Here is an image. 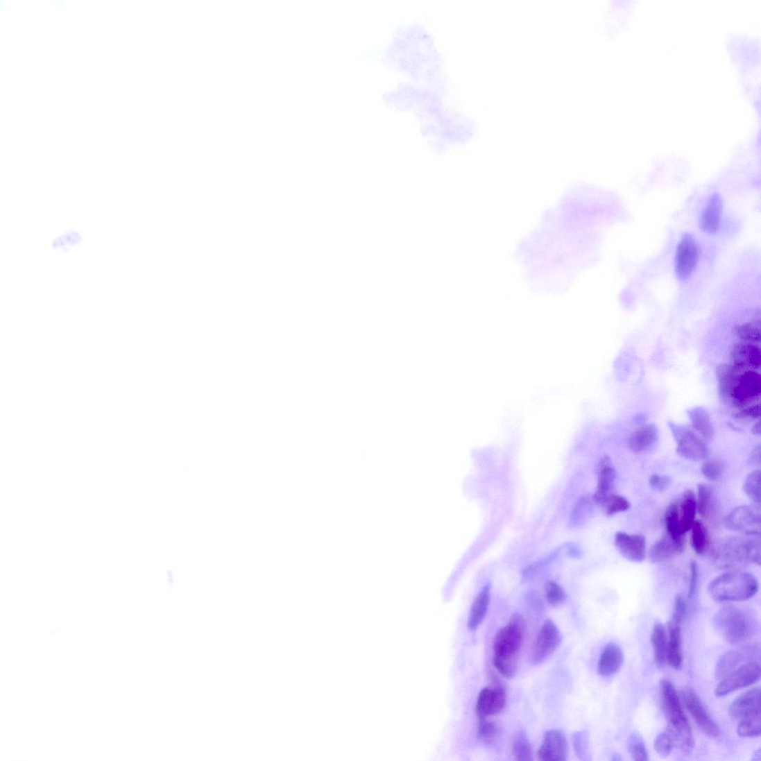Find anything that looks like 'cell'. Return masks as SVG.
Here are the masks:
<instances>
[{
  "label": "cell",
  "mask_w": 761,
  "mask_h": 761,
  "mask_svg": "<svg viewBox=\"0 0 761 761\" xmlns=\"http://www.w3.org/2000/svg\"><path fill=\"white\" fill-rule=\"evenodd\" d=\"M546 595L549 604L557 607L565 603L567 599V594L558 583L548 581L546 585Z\"/></svg>",
  "instance_id": "cell-42"
},
{
  "label": "cell",
  "mask_w": 761,
  "mask_h": 761,
  "mask_svg": "<svg viewBox=\"0 0 761 761\" xmlns=\"http://www.w3.org/2000/svg\"><path fill=\"white\" fill-rule=\"evenodd\" d=\"M479 721L477 728L478 737L482 742L491 744L495 741L498 736V728L493 722L487 720V717H479Z\"/></svg>",
  "instance_id": "cell-41"
},
{
  "label": "cell",
  "mask_w": 761,
  "mask_h": 761,
  "mask_svg": "<svg viewBox=\"0 0 761 761\" xmlns=\"http://www.w3.org/2000/svg\"><path fill=\"white\" fill-rule=\"evenodd\" d=\"M615 543L622 556L630 561L640 563L647 556L646 539L642 535H630L618 531L615 536Z\"/></svg>",
  "instance_id": "cell-15"
},
{
  "label": "cell",
  "mask_w": 761,
  "mask_h": 761,
  "mask_svg": "<svg viewBox=\"0 0 761 761\" xmlns=\"http://www.w3.org/2000/svg\"><path fill=\"white\" fill-rule=\"evenodd\" d=\"M628 748L633 760L645 761L649 760L642 737L638 733H633L628 742Z\"/></svg>",
  "instance_id": "cell-39"
},
{
  "label": "cell",
  "mask_w": 761,
  "mask_h": 761,
  "mask_svg": "<svg viewBox=\"0 0 761 761\" xmlns=\"http://www.w3.org/2000/svg\"><path fill=\"white\" fill-rule=\"evenodd\" d=\"M696 511L699 515L706 519L710 517L713 506V493L710 486L705 484L698 486Z\"/></svg>",
  "instance_id": "cell-34"
},
{
  "label": "cell",
  "mask_w": 761,
  "mask_h": 761,
  "mask_svg": "<svg viewBox=\"0 0 761 761\" xmlns=\"http://www.w3.org/2000/svg\"><path fill=\"white\" fill-rule=\"evenodd\" d=\"M724 211V201L720 194L712 195L700 218L701 230L708 234H716L720 228Z\"/></svg>",
  "instance_id": "cell-18"
},
{
  "label": "cell",
  "mask_w": 761,
  "mask_h": 761,
  "mask_svg": "<svg viewBox=\"0 0 761 761\" xmlns=\"http://www.w3.org/2000/svg\"><path fill=\"white\" fill-rule=\"evenodd\" d=\"M687 611V604L684 597L682 594L677 595L674 602V610L673 614V622L678 624H681L683 620Z\"/></svg>",
  "instance_id": "cell-47"
},
{
  "label": "cell",
  "mask_w": 761,
  "mask_h": 761,
  "mask_svg": "<svg viewBox=\"0 0 761 761\" xmlns=\"http://www.w3.org/2000/svg\"><path fill=\"white\" fill-rule=\"evenodd\" d=\"M601 506L610 516L627 512L631 508V504L627 498L613 493L604 499Z\"/></svg>",
  "instance_id": "cell-36"
},
{
  "label": "cell",
  "mask_w": 761,
  "mask_h": 761,
  "mask_svg": "<svg viewBox=\"0 0 761 761\" xmlns=\"http://www.w3.org/2000/svg\"><path fill=\"white\" fill-rule=\"evenodd\" d=\"M683 698L686 710L706 735L712 737L721 735L720 728L708 715L700 698L693 691L690 689L683 690Z\"/></svg>",
  "instance_id": "cell-12"
},
{
  "label": "cell",
  "mask_w": 761,
  "mask_h": 761,
  "mask_svg": "<svg viewBox=\"0 0 761 761\" xmlns=\"http://www.w3.org/2000/svg\"><path fill=\"white\" fill-rule=\"evenodd\" d=\"M692 546L697 555H703L706 551L710 540L706 527L701 520H695L692 529Z\"/></svg>",
  "instance_id": "cell-33"
},
{
  "label": "cell",
  "mask_w": 761,
  "mask_h": 761,
  "mask_svg": "<svg viewBox=\"0 0 761 761\" xmlns=\"http://www.w3.org/2000/svg\"><path fill=\"white\" fill-rule=\"evenodd\" d=\"M744 490L746 495L758 506H760L761 500L760 469H757V470L748 474L744 482Z\"/></svg>",
  "instance_id": "cell-37"
},
{
  "label": "cell",
  "mask_w": 761,
  "mask_h": 761,
  "mask_svg": "<svg viewBox=\"0 0 761 761\" xmlns=\"http://www.w3.org/2000/svg\"><path fill=\"white\" fill-rule=\"evenodd\" d=\"M490 602V586L484 587L476 597L469 614L468 626L475 631L486 617Z\"/></svg>",
  "instance_id": "cell-25"
},
{
  "label": "cell",
  "mask_w": 761,
  "mask_h": 761,
  "mask_svg": "<svg viewBox=\"0 0 761 761\" xmlns=\"http://www.w3.org/2000/svg\"><path fill=\"white\" fill-rule=\"evenodd\" d=\"M687 414L690 417L694 429L704 439L712 440L715 434V427L710 413L703 407L696 406L687 410Z\"/></svg>",
  "instance_id": "cell-26"
},
{
  "label": "cell",
  "mask_w": 761,
  "mask_h": 761,
  "mask_svg": "<svg viewBox=\"0 0 761 761\" xmlns=\"http://www.w3.org/2000/svg\"><path fill=\"white\" fill-rule=\"evenodd\" d=\"M673 743L668 733H662L656 738L654 747L656 751L663 757L669 756L672 750Z\"/></svg>",
  "instance_id": "cell-44"
},
{
  "label": "cell",
  "mask_w": 761,
  "mask_h": 761,
  "mask_svg": "<svg viewBox=\"0 0 761 761\" xmlns=\"http://www.w3.org/2000/svg\"><path fill=\"white\" fill-rule=\"evenodd\" d=\"M715 623L724 638L731 644L746 641L753 633V624L748 615L735 606H727L717 612Z\"/></svg>",
  "instance_id": "cell-4"
},
{
  "label": "cell",
  "mask_w": 761,
  "mask_h": 761,
  "mask_svg": "<svg viewBox=\"0 0 761 761\" xmlns=\"http://www.w3.org/2000/svg\"><path fill=\"white\" fill-rule=\"evenodd\" d=\"M83 241V229L73 225L56 232L48 243V250L60 257H69L80 248Z\"/></svg>",
  "instance_id": "cell-11"
},
{
  "label": "cell",
  "mask_w": 761,
  "mask_h": 761,
  "mask_svg": "<svg viewBox=\"0 0 761 761\" xmlns=\"http://www.w3.org/2000/svg\"><path fill=\"white\" fill-rule=\"evenodd\" d=\"M506 703V692L502 687H486L479 693L476 705L479 717H488L502 712Z\"/></svg>",
  "instance_id": "cell-14"
},
{
  "label": "cell",
  "mask_w": 761,
  "mask_h": 761,
  "mask_svg": "<svg viewBox=\"0 0 761 761\" xmlns=\"http://www.w3.org/2000/svg\"><path fill=\"white\" fill-rule=\"evenodd\" d=\"M665 522L667 534L674 540L685 539V534L681 529L679 507L677 505L672 504L667 508Z\"/></svg>",
  "instance_id": "cell-32"
},
{
  "label": "cell",
  "mask_w": 761,
  "mask_h": 761,
  "mask_svg": "<svg viewBox=\"0 0 761 761\" xmlns=\"http://www.w3.org/2000/svg\"><path fill=\"white\" fill-rule=\"evenodd\" d=\"M616 479L617 471L612 464L610 458L608 456L603 457L599 467L597 491L592 496L594 503L601 506L604 499L612 494Z\"/></svg>",
  "instance_id": "cell-16"
},
{
  "label": "cell",
  "mask_w": 761,
  "mask_h": 761,
  "mask_svg": "<svg viewBox=\"0 0 761 761\" xmlns=\"http://www.w3.org/2000/svg\"><path fill=\"white\" fill-rule=\"evenodd\" d=\"M761 393V377L758 371L744 370L738 374L726 402L739 409L752 405L759 400Z\"/></svg>",
  "instance_id": "cell-5"
},
{
  "label": "cell",
  "mask_w": 761,
  "mask_h": 761,
  "mask_svg": "<svg viewBox=\"0 0 761 761\" xmlns=\"http://www.w3.org/2000/svg\"><path fill=\"white\" fill-rule=\"evenodd\" d=\"M681 624L673 621L669 624V640L667 644V660L675 669H680L683 665Z\"/></svg>",
  "instance_id": "cell-24"
},
{
  "label": "cell",
  "mask_w": 761,
  "mask_h": 761,
  "mask_svg": "<svg viewBox=\"0 0 761 761\" xmlns=\"http://www.w3.org/2000/svg\"><path fill=\"white\" fill-rule=\"evenodd\" d=\"M715 561L726 568L749 564L760 565V543L755 538L735 537L726 539L715 551Z\"/></svg>",
  "instance_id": "cell-3"
},
{
  "label": "cell",
  "mask_w": 761,
  "mask_h": 761,
  "mask_svg": "<svg viewBox=\"0 0 761 761\" xmlns=\"http://www.w3.org/2000/svg\"><path fill=\"white\" fill-rule=\"evenodd\" d=\"M661 690L663 708L668 722L686 717L674 685L669 681L664 680L661 683Z\"/></svg>",
  "instance_id": "cell-22"
},
{
  "label": "cell",
  "mask_w": 761,
  "mask_h": 761,
  "mask_svg": "<svg viewBox=\"0 0 761 761\" xmlns=\"http://www.w3.org/2000/svg\"><path fill=\"white\" fill-rule=\"evenodd\" d=\"M759 590L757 579L750 573L730 571L716 577L708 591L713 599L720 602L743 601L754 597Z\"/></svg>",
  "instance_id": "cell-2"
},
{
  "label": "cell",
  "mask_w": 761,
  "mask_h": 761,
  "mask_svg": "<svg viewBox=\"0 0 761 761\" xmlns=\"http://www.w3.org/2000/svg\"><path fill=\"white\" fill-rule=\"evenodd\" d=\"M742 370H744L734 366V364H722V366L717 367L716 374L719 393H720L721 399L726 402L735 379Z\"/></svg>",
  "instance_id": "cell-28"
},
{
  "label": "cell",
  "mask_w": 761,
  "mask_h": 761,
  "mask_svg": "<svg viewBox=\"0 0 761 761\" xmlns=\"http://www.w3.org/2000/svg\"><path fill=\"white\" fill-rule=\"evenodd\" d=\"M700 259V250L694 238L684 234L677 245L674 260L675 273L680 280H689Z\"/></svg>",
  "instance_id": "cell-7"
},
{
  "label": "cell",
  "mask_w": 761,
  "mask_h": 761,
  "mask_svg": "<svg viewBox=\"0 0 761 761\" xmlns=\"http://www.w3.org/2000/svg\"><path fill=\"white\" fill-rule=\"evenodd\" d=\"M760 678V666L756 662H748L725 677L716 687L715 694L721 697L743 687L751 685Z\"/></svg>",
  "instance_id": "cell-9"
},
{
  "label": "cell",
  "mask_w": 761,
  "mask_h": 761,
  "mask_svg": "<svg viewBox=\"0 0 761 761\" xmlns=\"http://www.w3.org/2000/svg\"><path fill=\"white\" fill-rule=\"evenodd\" d=\"M690 573L689 595L687 597L692 599L695 596L700 582V568L695 561L691 563Z\"/></svg>",
  "instance_id": "cell-48"
},
{
  "label": "cell",
  "mask_w": 761,
  "mask_h": 761,
  "mask_svg": "<svg viewBox=\"0 0 761 761\" xmlns=\"http://www.w3.org/2000/svg\"><path fill=\"white\" fill-rule=\"evenodd\" d=\"M658 439V427L653 424L644 425L630 436L628 446L632 452L639 454L651 450Z\"/></svg>",
  "instance_id": "cell-20"
},
{
  "label": "cell",
  "mask_w": 761,
  "mask_h": 761,
  "mask_svg": "<svg viewBox=\"0 0 761 761\" xmlns=\"http://www.w3.org/2000/svg\"><path fill=\"white\" fill-rule=\"evenodd\" d=\"M752 432L754 435L759 436L760 434V422H757V423H755L753 425V429H752Z\"/></svg>",
  "instance_id": "cell-51"
},
{
  "label": "cell",
  "mask_w": 761,
  "mask_h": 761,
  "mask_svg": "<svg viewBox=\"0 0 761 761\" xmlns=\"http://www.w3.org/2000/svg\"><path fill=\"white\" fill-rule=\"evenodd\" d=\"M735 334L744 342L758 343L760 341V325L755 323H746L735 327Z\"/></svg>",
  "instance_id": "cell-40"
},
{
  "label": "cell",
  "mask_w": 761,
  "mask_h": 761,
  "mask_svg": "<svg viewBox=\"0 0 761 761\" xmlns=\"http://www.w3.org/2000/svg\"><path fill=\"white\" fill-rule=\"evenodd\" d=\"M655 661L658 666L665 665L667 660V642L665 628L661 623H656L651 633Z\"/></svg>",
  "instance_id": "cell-29"
},
{
  "label": "cell",
  "mask_w": 761,
  "mask_h": 761,
  "mask_svg": "<svg viewBox=\"0 0 761 761\" xmlns=\"http://www.w3.org/2000/svg\"><path fill=\"white\" fill-rule=\"evenodd\" d=\"M680 511L681 525L683 534L690 531L695 521L696 499L692 490H687L683 496Z\"/></svg>",
  "instance_id": "cell-27"
},
{
  "label": "cell",
  "mask_w": 761,
  "mask_h": 761,
  "mask_svg": "<svg viewBox=\"0 0 761 761\" xmlns=\"http://www.w3.org/2000/svg\"><path fill=\"white\" fill-rule=\"evenodd\" d=\"M742 653L737 651H730L725 653L719 660L715 669V676L717 680H723L729 674L732 673L736 667L742 661Z\"/></svg>",
  "instance_id": "cell-31"
},
{
  "label": "cell",
  "mask_w": 761,
  "mask_h": 761,
  "mask_svg": "<svg viewBox=\"0 0 761 761\" xmlns=\"http://www.w3.org/2000/svg\"><path fill=\"white\" fill-rule=\"evenodd\" d=\"M761 732L760 714L742 719L739 721L737 733L744 737H756Z\"/></svg>",
  "instance_id": "cell-38"
},
{
  "label": "cell",
  "mask_w": 761,
  "mask_h": 761,
  "mask_svg": "<svg viewBox=\"0 0 761 761\" xmlns=\"http://www.w3.org/2000/svg\"><path fill=\"white\" fill-rule=\"evenodd\" d=\"M749 463L754 465L760 464V446H756L749 457Z\"/></svg>",
  "instance_id": "cell-50"
},
{
  "label": "cell",
  "mask_w": 761,
  "mask_h": 761,
  "mask_svg": "<svg viewBox=\"0 0 761 761\" xmlns=\"http://www.w3.org/2000/svg\"><path fill=\"white\" fill-rule=\"evenodd\" d=\"M513 752L514 757L518 760L529 761L533 759V751L527 735L524 732H520L515 737L513 743Z\"/></svg>",
  "instance_id": "cell-35"
},
{
  "label": "cell",
  "mask_w": 761,
  "mask_h": 761,
  "mask_svg": "<svg viewBox=\"0 0 761 761\" xmlns=\"http://www.w3.org/2000/svg\"><path fill=\"white\" fill-rule=\"evenodd\" d=\"M760 416V404L755 403L739 409L734 413L735 419L742 420H753L758 419Z\"/></svg>",
  "instance_id": "cell-45"
},
{
  "label": "cell",
  "mask_w": 761,
  "mask_h": 761,
  "mask_svg": "<svg viewBox=\"0 0 761 761\" xmlns=\"http://www.w3.org/2000/svg\"><path fill=\"white\" fill-rule=\"evenodd\" d=\"M734 366L743 370H759L761 364L760 349L757 343L739 342L732 351Z\"/></svg>",
  "instance_id": "cell-17"
},
{
  "label": "cell",
  "mask_w": 761,
  "mask_h": 761,
  "mask_svg": "<svg viewBox=\"0 0 761 761\" xmlns=\"http://www.w3.org/2000/svg\"><path fill=\"white\" fill-rule=\"evenodd\" d=\"M568 755L566 736L557 729H551L545 735L539 749L538 758L543 761H565Z\"/></svg>",
  "instance_id": "cell-13"
},
{
  "label": "cell",
  "mask_w": 761,
  "mask_h": 761,
  "mask_svg": "<svg viewBox=\"0 0 761 761\" xmlns=\"http://www.w3.org/2000/svg\"><path fill=\"white\" fill-rule=\"evenodd\" d=\"M729 530L746 536H759L761 533V518L759 508L752 506H741L731 511L724 520Z\"/></svg>",
  "instance_id": "cell-8"
},
{
  "label": "cell",
  "mask_w": 761,
  "mask_h": 761,
  "mask_svg": "<svg viewBox=\"0 0 761 761\" xmlns=\"http://www.w3.org/2000/svg\"><path fill=\"white\" fill-rule=\"evenodd\" d=\"M669 429L677 444L676 452L686 460L701 461L710 454L708 448L701 438L687 427L669 422Z\"/></svg>",
  "instance_id": "cell-6"
},
{
  "label": "cell",
  "mask_w": 761,
  "mask_h": 761,
  "mask_svg": "<svg viewBox=\"0 0 761 761\" xmlns=\"http://www.w3.org/2000/svg\"><path fill=\"white\" fill-rule=\"evenodd\" d=\"M525 627L524 617L518 613L514 614L495 638L493 664L497 670L507 678H512L518 671Z\"/></svg>",
  "instance_id": "cell-1"
},
{
  "label": "cell",
  "mask_w": 761,
  "mask_h": 761,
  "mask_svg": "<svg viewBox=\"0 0 761 761\" xmlns=\"http://www.w3.org/2000/svg\"><path fill=\"white\" fill-rule=\"evenodd\" d=\"M561 641V633L556 624L551 620L547 619L540 629L531 648L530 654L531 664L538 665L543 662L557 649Z\"/></svg>",
  "instance_id": "cell-10"
},
{
  "label": "cell",
  "mask_w": 761,
  "mask_h": 761,
  "mask_svg": "<svg viewBox=\"0 0 761 761\" xmlns=\"http://www.w3.org/2000/svg\"><path fill=\"white\" fill-rule=\"evenodd\" d=\"M701 472L708 481H716L722 477L724 466L720 461H710L703 463Z\"/></svg>",
  "instance_id": "cell-43"
},
{
  "label": "cell",
  "mask_w": 761,
  "mask_h": 761,
  "mask_svg": "<svg viewBox=\"0 0 761 761\" xmlns=\"http://www.w3.org/2000/svg\"><path fill=\"white\" fill-rule=\"evenodd\" d=\"M623 661L624 656L619 646L609 643L600 656L598 672L603 676L614 675L620 670Z\"/></svg>",
  "instance_id": "cell-23"
},
{
  "label": "cell",
  "mask_w": 761,
  "mask_h": 761,
  "mask_svg": "<svg viewBox=\"0 0 761 761\" xmlns=\"http://www.w3.org/2000/svg\"><path fill=\"white\" fill-rule=\"evenodd\" d=\"M734 719H742L760 714V690L755 689L739 696L729 708Z\"/></svg>",
  "instance_id": "cell-19"
},
{
  "label": "cell",
  "mask_w": 761,
  "mask_h": 761,
  "mask_svg": "<svg viewBox=\"0 0 761 761\" xmlns=\"http://www.w3.org/2000/svg\"><path fill=\"white\" fill-rule=\"evenodd\" d=\"M594 504L595 503L593 502L592 497L583 496L579 498L574 508H572L570 518V526L572 528H577L585 523L592 512Z\"/></svg>",
  "instance_id": "cell-30"
},
{
  "label": "cell",
  "mask_w": 761,
  "mask_h": 761,
  "mask_svg": "<svg viewBox=\"0 0 761 761\" xmlns=\"http://www.w3.org/2000/svg\"><path fill=\"white\" fill-rule=\"evenodd\" d=\"M685 539L674 540L668 534L656 542L650 551L653 562H662L673 556L680 555L684 551Z\"/></svg>",
  "instance_id": "cell-21"
},
{
  "label": "cell",
  "mask_w": 761,
  "mask_h": 761,
  "mask_svg": "<svg viewBox=\"0 0 761 761\" xmlns=\"http://www.w3.org/2000/svg\"><path fill=\"white\" fill-rule=\"evenodd\" d=\"M649 484L653 490L662 493L670 487L672 478L669 476L653 474L650 477Z\"/></svg>",
  "instance_id": "cell-46"
},
{
  "label": "cell",
  "mask_w": 761,
  "mask_h": 761,
  "mask_svg": "<svg viewBox=\"0 0 761 761\" xmlns=\"http://www.w3.org/2000/svg\"><path fill=\"white\" fill-rule=\"evenodd\" d=\"M576 752L579 753V756L582 755L583 753L586 751V739L583 738L582 733H579V736L575 737L574 744Z\"/></svg>",
  "instance_id": "cell-49"
}]
</instances>
